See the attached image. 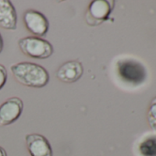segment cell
I'll use <instances>...</instances> for the list:
<instances>
[{"label": "cell", "mask_w": 156, "mask_h": 156, "mask_svg": "<svg viewBox=\"0 0 156 156\" xmlns=\"http://www.w3.org/2000/svg\"><path fill=\"white\" fill-rule=\"evenodd\" d=\"M0 156H8L5 149L3 147H1V146H0Z\"/></svg>", "instance_id": "5bb4252c"}, {"label": "cell", "mask_w": 156, "mask_h": 156, "mask_svg": "<svg viewBox=\"0 0 156 156\" xmlns=\"http://www.w3.org/2000/svg\"><path fill=\"white\" fill-rule=\"evenodd\" d=\"M148 121L150 126L156 131V98L153 99L148 111Z\"/></svg>", "instance_id": "8fae6325"}, {"label": "cell", "mask_w": 156, "mask_h": 156, "mask_svg": "<svg viewBox=\"0 0 156 156\" xmlns=\"http://www.w3.org/2000/svg\"><path fill=\"white\" fill-rule=\"evenodd\" d=\"M116 69L119 79L129 86L138 87L143 84L147 78L144 65L131 58H124L118 61Z\"/></svg>", "instance_id": "7a4b0ae2"}, {"label": "cell", "mask_w": 156, "mask_h": 156, "mask_svg": "<svg viewBox=\"0 0 156 156\" xmlns=\"http://www.w3.org/2000/svg\"><path fill=\"white\" fill-rule=\"evenodd\" d=\"M3 47H4L3 38H2L1 34H0V53H1V52H2V51H3Z\"/></svg>", "instance_id": "4fadbf2b"}, {"label": "cell", "mask_w": 156, "mask_h": 156, "mask_svg": "<svg viewBox=\"0 0 156 156\" xmlns=\"http://www.w3.org/2000/svg\"><path fill=\"white\" fill-rule=\"evenodd\" d=\"M84 73V67L80 62L69 61L62 64L57 72L56 77L63 83L71 84L78 81Z\"/></svg>", "instance_id": "52a82bcc"}, {"label": "cell", "mask_w": 156, "mask_h": 156, "mask_svg": "<svg viewBox=\"0 0 156 156\" xmlns=\"http://www.w3.org/2000/svg\"><path fill=\"white\" fill-rule=\"evenodd\" d=\"M23 102L20 98L13 97L0 106V126H8L19 119L23 111Z\"/></svg>", "instance_id": "8992f818"}, {"label": "cell", "mask_w": 156, "mask_h": 156, "mask_svg": "<svg viewBox=\"0 0 156 156\" xmlns=\"http://www.w3.org/2000/svg\"><path fill=\"white\" fill-rule=\"evenodd\" d=\"M23 21L26 29L35 37L45 36L49 30V21L47 18L40 11L28 9L23 16Z\"/></svg>", "instance_id": "5b68a950"}, {"label": "cell", "mask_w": 156, "mask_h": 156, "mask_svg": "<svg viewBox=\"0 0 156 156\" xmlns=\"http://www.w3.org/2000/svg\"><path fill=\"white\" fill-rule=\"evenodd\" d=\"M0 27L9 30L17 29V11L9 0H0Z\"/></svg>", "instance_id": "9c48e42d"}, {"label": "cell", "mask_w": 156, "mask_h": 156, "mask_svg": "<svg viewBox=\"0 0 156 156\" xmlns=\"http://www.w3.org/2000/svg\"><path fill=\"white\" fill-rule=\"evenodd\" d=\"M26 145L30 156H52L50 142L41 134H28L26 136Z\"/></svg>", "instance_id": "ba28073f"}, {"label": "cell", "mask_w": 156, "mask_h": 156, "mask_svg": "<svg viewBox=\"0 0 156 156\" xmlns=\"http://www.w3.org/2000/svg\"><path fill=\"white\" fill-rule=\"evenodd\" d=\"M8 79V72L4 65L0 64V90L3 88Z\"/></svg>", "instance_id": "7c38bea8"}, {"label": "cell", "mask_w": 156, "mask_h": 156, "mask_svg": "<svg viewBox=\"0 0 156 156\" xmlns=\"http://www.w3.org/2000/svg\"><path fill=\"white\" fill-rule=\"evenodd\" d=\"M114 8L113 1L107 0H95L92 1L87 9V22L88 25L95 27L108 20L109 15Z\"/></svg>", "instance_id": "277c9868"}, {"label": "cell", "mask_w": 156, "mask_h": 156, "mask_svg": "<svg viewBox=\"0 0 156 156\" xmlns=\"http://www.w3.org/2000/svg\"><path fill=\"white\" fill-rule=\"evenodd\" d=\"M10 69L15 79L26 87L35 88L44 87L50 80L48 71L43 66L34 62H19L12 65Z\"/></svg>", "instance_id": "6da1fadb"}, {"label": "cell", "mask_w": 156, "mask_h": 156, "mask_svg": "<svg viewBox=\"0 0 156 156\" xmlns=\"http://www.w3.org/2000/svg\"><path fill=\"white\" fill-rule=\"evenodd\" d=\"M19 47L26 56L34 59H47L53 53V46L48 41L35 36L20 39Z\"/></svg>", "instance_id": "3957f363"}, {"label": "cell", "mask_w": 156, "mask_h": 156, "mask_svg": "<svg viewBox=\"0 0 156 156\" xmlns=\"http://www.w3.org/2000/svg\"><path fill=\"white\" fill-rule=\"evenodd\" d=\"M140 156H156V135L145 137L138 146Z\"/></svg>", "instance_id": "30bf717a"}]
</instances>
